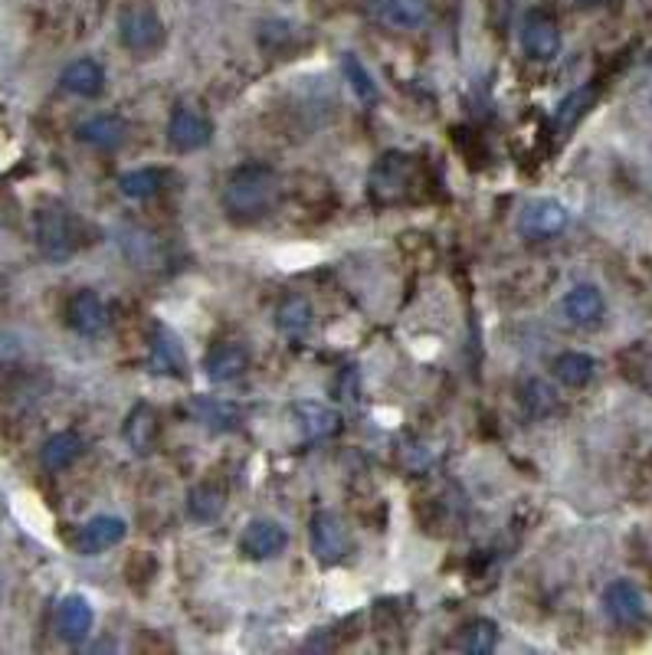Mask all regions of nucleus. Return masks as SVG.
Segmentation results:
<instances>
[{
    "instance_id": "f257e3e1",
    "label": "nucleus",
    "mask_w": 652,
    "mask_h": 655,
    "mask_svg": "<svg viewBox=\"0 0 652 655\" xmlns=\"http://www.w3.org/2000/svg\"><path fill=\"white\" fill-rule=\"evenodd\" d=\"M279 191V178L266 165H243L227 178L224 187V210L233 220H259Z\"/></svg>"
},
{
    "instance_id": "f03ea898",
    "label": "nucleus",
    "mask_w": 652,
    "mask_h": 655,
    "mask_svg": "<svg viewBox=\"0 0 652 655\" xmlns=\"http://www.w3.org/2000/svg\"><path fill=\"white\" fill-rule=\"evenodd\" d=\"M37 250L50 263H70L80 250V230L76 217L63 204H44L34 217Z\"/></svg>"
},
{
    "instance_id": "7ed1b4c3",
    "label": "nucleus",
    "mask_w": 652,
    "mask_h": 655,
    "mask_svg": "<svg viewBox=\"0 0 652 655\" xmlns=\"http://www.w3.org/2000/svg\"><path fill=\"white\" fill-rule=\"evenodd\" d=\"M410 174H413V158H407L400 151H387L371 171V197L377 204H394V201L407 197Z\"/></svg>"
},
{
    "instance_id": "20e7f679",
    "label": "nucleus",
    "mask_w": 652,
    "mask_h": 655,
    "mask_svg": "<svg viewBox=\"0 0 652 655\" xmlns=\"http://www.w3.org/2000/svg\"><path fill=\"white\" fill-rule=\"evenodd\" d=\"M119 37L132 53H155L165 44V24L152 8H132L119 21Z\"/></svg>"
},
{
    "instance_id": "39448f33",
    "label": "nucleus",
    "mask_w": 652,
    "mask_h": 655,
    "mask_svg": "<svg viewBox=\"0 0 652 655\" xmlns=\"http://www.w3.org/2000/svg\"><path fill=\"white\" fill-rule=\"evenodd\" d=\"M210 138H214V122L207 119V112L194 106H181L168 122V142L174 151H184V155L201 151L210 145Z\"/></svg>"
},
{
    "instance_id": "423d86ee",
    "label": "nucleus",
    "mask_w": 652,
    "mask_h": 655,
    "mask_svg": "<svg viewBox=\"0 0 652 655\" xmlns=\"http://www.w3.org/2000/svg\"><path fill=\"white\" fill-rule=\"evenodd\" d=\"M351 550V537L345 521L335 511H315L312 518V554L318 557V563L331 567L338 560H345Z\"/></svg>"
},
{
    "instance_id": "0eeeda50",
    "label": "nucleus",
    "mask_w": 652,
    "mask_h": 655,
    "mask_svg": "<svg viewBox=\"0 0 652 655\" xmlns=\"http://www.w3.org/2000/svg\"><path fill=\"white\" fill-rule=\"evenodd\" d=\"M521 50L538 63L554 60L560 53V31H557L554 17H547L541 11L528 14L521 24Z\"/></svg>"
},
{
    "instance_id": "6e6552de",
    "label": "nucleus",
    "mask_w": 652,
    "mask_h": 655,
    "mask_svg": "<svg viewBox=\"0 0 652 655\" xmlns=\"http://www.w3.org/2000/svg\"><path fill=\"white\" fill-rule=\"evenodd\" d=\"M289 547V531L279 524V521H269V518H256L246 524L243 537H240V550L253 560H269V557H279L282 550Z\"/></svg>"
},
{
    "instance_id": "1a4fd4ad",
    "label": "nucleus",
    "mask_w": 652,
    "mask_h": 655,
    "mask_svg": "<svg viewBox=\"0 0 652 655\" xmlns=\"http://www.w3.org/2000/svg\"><path fill=\"white\" fill-rule=\"evenodd\" d=\"M67 322L76 335L83 338H96L109 328V308L106 302L99 299V292L93 289H80L73 299H70V308H67Z\"/></svg>"
},
{
    "instance_id": "9d476101",
    "label": "nucleus",
    "mask_w": 652,
    "mask_h": 655,
    "mask_svg": "<svg viewBox=\"0 0 652 655\" xmlns=\"http://www.w3.org/2000/svg\"><path fill=\"white\" fill-rule=\"evenodd\" d=\"M603 606L616 626H639L645 619V596L632 580H613L603 593Z\"/></svg>"
},
{
    "instance_id": "9b49d317",
    "label": "nucleus",
    "mask_w": 652,
    "mask_h": 655,
    "mask_svg": "<svg viewBox=\"0 0 652 655\" xmlns=\"http://www.w3.org/2000/svg\"><path fill=\"white\" fill-rule=\"evenodd\" d=\"M521 233L531 236V240H547V236H557L564 227H567V207L551 201V197H541V201H531L524 204L521 210V220H518Z\"/></svg>"
},
{
    "instance_id": "f8f14e48",
    "label": "nucleus",
    "mask_w": 652,
    "mask_h": 655,
    "mask_svg": "<svg viewBox=\"0 0 652 655\" xmlns=\"http://www.w3.org/2000/svg\"><path fill=\"white\" fill-rule=\"evenodd\" d=\"M129 534V524L116 514H99L93 521H86L76 534V550L86 557H96L102 550H112L116 544H122V537Z\"/></svg>"
},
{
    "instance_id": "ddd939ff",
    "label": "nucleus",
    "mask_w": 652,
    "mask_h": 655,
    "mask_svg": "<svg viewBox=\"0 0 652 655\" xmlns=\"http://www.w3.org/2000/svg\"><path fill=\"white\" fill-rule=\"evenodd\" d=\"M371 14L394 31H416L430 21V0H371Z\"/></svg>"
},
{
    "instance_id": "4468645a",
    "label": "nucleus",
    "mask_w": 652,
    "mask_h": 655,
    "mask_svg": "<svg viewBox=\"0 0 652 655\" xmlns=\"http://www.w3.org/2000/svg\"><path fill=\"white\" fill-rule=\"evenodd\" d=\"M204 367H207V377H210L214 384L240 380V377L250 371V351H246L243 344H237V341H224V344L210 348Z\"/></svg>"
},
{
    "instance_id": "2eb2a0df",
    "label": "nucleus",
    "mask_w": 652,
    "mask_h": 655,
    "mask_svg": "<svg viewBox=\"0 0 652 655\" xmlns=\"http://www.w3.org/2000/svg\"><path fill=\"white\" fill-rule=\"evenodd\" d=\"M152 367L155 374H165V377H184L188 374V354H184V344L181 338L158 325L155 328V341H152Z\"/></svg>"
},
{
    "instance_id": "dca6fc26",
    "label": "nucleus",
    "mask_w": 652,
    "mask_h": 655,
    "mask_svg": "<svg viewBox=\"0 0 652 655\" xmlns=\"http://www.w3.org/2000/svg\"><path fill=\"white\" fill-rule=\"evenodd\" d=\"M80 142L89 145V148H99V151H116L125 145L129 138V125L119 119V116H93L86 119L80 129H76Z\"/></svg>"
},
{
    "instance_id": "f3484780",
    "label": "nucleus",
    "mask_w": 652,
    "mask_h": 655,
    "mask_svg": "<svg viewBox=\"0 0 652 655\" xmlns=\"http://www.w3.org/2000/svg\"><path fill=\"white\" fill-rule=\"evenodd\" d=\"M292 416L302 429L305 439H328L341 429V413L325 407V403H315V400H302L292 407Z\"/></svg>"
},
{
    "instance_id": "a211bd4d",
    "label": "nucleus",
    "mask_w": 652,
    "mask_h": 655,
    "mask_svg": "<svg viewBox=\"0 0 652 655\" xmlns=\"http://www.w3.org/2000/svg\"><path fill=\"white\" fill-rule=\"evenodd\" d=\"M603 312H606V302L600 295L596 286H573L564 299V315L570 318V325L577 328H593L603 322Z\"/></svg>"
},
{
    "instance_id": "6ab92c4d",
    "label": "nucleus",
    "mask_w": 652,
    "mask_h": 655,
    "mask_svg": "<svg viewBox=\"0 0 652 655\" xmlns=\"http://www.w3.org/2000/svg\"><path fill=\"white\" fill-rule=\"evenodd\" d=\"M57 629H60V635L70 639V642L86 639V635L93 632V606H89V599L80 596V593L63 596L60 606H57Z\"/></svg>"
},
{
    "instance_id": "aec40b11",
    "label": "nucleus",
    "mask_w": 652,
    "mask_h": 655,
    "mask_svg": "<svg viewBox=\"0 0 652 655\" xmlns=\"http://www.w3.org/2000/svg\"><path fill=\"white\" fill-rule=\"evenodd\" d=\"M60 83L67 93H73L80 99H96L106 93V70L96 60H76L63 70Z\"/></svg>"
},
{
    "instance_id": "412c9836",
    "label": "nucleus",
    "mask_w": 652,
    "mask_h": 655,
    "mask_svg": "<svg viewBox=\"0 0 652 655\" xmlns=\"http://www.w3.org/2000/svg\"><path fill=\"white\" fill-rule=\"evenodd\" d=\"M83 449H86L83 436L73 433V429H63V433H57V436H50V439L44 442L40 462H44L47 472H63V469H70V465L83 456Z\"/></svg>"
},
{
    "instance_id": "4be33fe9",
    "label": "nucleus",
    "mask_w": 652,
    "mask_h": 655,
    "mask_svg": "<svg viewBox=\"0 0 652 655\" xmlns=\"http://www.w3.org/2000/svg\"><path fill=\"white\" fill-rule=\"evenodd\" d=\"M312 325H315V312H312V302L302 295H292L276 308V328L289 341H302L312 331Z\"/></svg>"
},
{
    "instance_id": "5701e85b",
    "label": "nucleus",
    "mask_w": 652,
    "mask_h": 655,
    "mask_svg": "<svg viewBox=\"0 0 652 655\" xmlns=\"http://www.w3.org/2000/svg\"><path fill=\"white\" fill-rule=\"evenodd\" d=\"M125 442L138 452V456H148L158 442V413L148 407V403H138L129 420H125Z\"/></svg>"
},
{
    "instance_id": "b1692460",
    "label": "nucleus",
    "mask_w": 652,
    "mask_h": 655,
    "mask_svg": "<svg viewBox=\"0 0 652 655\" xmlns=\"http://www.w3.org/2000/svg\"><path fill=\"white\" fill-rule=\"evenodd\" d=\"M224 508H227V492H224V485H217V482H201V485H194L191 495H188V514H191L194 521H201V524L217 521V518L224 514Z\"/></svg>"
},
{
    "instance_id": "393cba45",
    "label": "nucleus",
    "mask_w": 652,
    "mask_h": 655,
    "mask_svg": "<svg viewBox=\"0 0 652 655\" xmlns=\"http://www.w3.org/2000/svg\"><path fill=\"white\" fill-rule=\"evenodd\" d=\"M161 187H165V174L158 168H142L119 178V191L132 201H152L161 194Z\"/></svg>"
},
{
    "instance_id": "a878e982",
    "label": "nucleus",
    "mask_w": 652,
    "mask_h": 655,
    "mask_svg": "<svg viewBox=\"0 0 652 655\" xmlns=\"http://www.w3.org/2000/svg\"><path fill=\"white\" fill-rule=\"evenodd\" d=\"M593 371H596V361H593L590 354H580V351H567V354H560V357L554 361V377H557L560 384H567V387H583V384H590Z\"/></svg>"
},
{
    "instance_id": "bb28decb",
    "label": "nucleus",
    "mask_w": 652,
    "mask_h": 655,
    "mask_svg": "<svg viewBox=\"0 0 652 655\" xmlns=\"http://www.w3.org/2000/svg\"><path fill=\"white\" fill-rule=\"evenodd\" d=\"M593 102H596V89L593 86H580V89H573L560 106H557V112H554V125L560 129V132H567V129H573L590 109H593Z\"/></svg>"
},
{
    "instance_id": "cd10ccee",
    "label": "nucleus",
    "mask_w": 652,
    "mask_h": 655,
    "mask_svg": "<svg viewBox=\"0 0 652 655\" xmlns=\"http://www.w3.org/2000/svg\"><path fill=\"white\" fill-rule=\"evenodd\" d=\"M459 645H462V652H469V655H488V652L498 645V622H495V619H472V622L462 629Z\"/></svg>"
},
{
    "instance_id": "c85d7f7f",
    "label": "nucleus",
    "mask_w": 652,
    "mask_h": 655,
    "mask_svg": "<svg viewBox=\"0 0 652 655\" xmlns=\"http://www.w3.org/2000/svg\"><path fill=\"white\" fill-rule=\"evenodd\" d=\"M341 66H345V76H348V83H351L354 96H358L361 102H374V99H377V83H374V80H371V73L364 70V63H361L358 57L345 53Z\"/></svg>"
},
{
    "instance_id": "c756f323",
    "label": "nucleus",
    "mask_w": 652,
    "mask_h": 655,
    "mask_svg": "<svg viewBox=\"0 0 652 655\" xmlns=\"http://www.w3.org/2000/svg\"><path fill=\"white\" fill-rule=\"evenodd\" d=\"M623 367H626V377H632L639 387L652 390V348L626 351L623 354Z\"/></svg>"
},
{
    "instance_id": "7c9ffc66",
    "label": "nucleus",
    "mask_w": 652,
    "mask_h": 655,
    "mask_svg": "<svg viewBox=\"0 0 652 655\" xmlns=\"http://www.w3.org/2000/svg\"><path fill=\"white\" fill-rule=\"evenodd\" d=\"M524 407H528L531 416H547L551 410H557V393L544 380H528V387H524Z\"/></svg>"
},
{
    "instance_id": "2f4dec72",
    "label": "nucleus",
    "mask_w": 652,
    "mask_h": 655,
    "mask_svg": "<svg viewBox=\"0 0 652 655\" xmlns=\"http://www.w3.org/2000/svg\"><path fill=\"white\" fill-rule=\"evenodd\" d=\"M194 410L207 420V423H214V426H237V407L233 403H220V400H197L194 403Z\"/></svg>"
},
{
    "instance_id": "473e14b6",
    "label": "nucleus",
    "mask_w": 652,
    "mask_h": 655,
    "mask_svg": "<svg viewBox=\"0 0 652 655\" xmlns=\"http://www.w3.org/2000/svg\"><path fill=\"white\" fill-rule=\"evenodd\" d=\"M577 4H587V8H590V4H600V0H577Z\"/></svg>"
}]
</instances>
